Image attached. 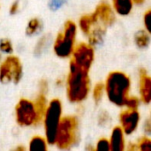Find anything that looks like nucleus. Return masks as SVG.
<instances>
[{"instance_id":"nucleus-15","label":"nucleus","mask_w":151,"mask_h":151,"mask_svg":"<svg viewBox=\"0 0 151 151\" xmlns=\"http://www.w3.org/2000/svg\"><path fill=\"white\" fill-rule=\"evenodd\" d=\"M150 34L145 29L138 31L134 35V42L139 49H146L150 43Z\"/></svg>"},{"instance_id":"nucleus-10","label":"nucleus","mask_w":151,"mask_h":151,"mask_svg":"<svg viewBox=\"0 0 151 151\" xmlns=\"http://www.w3.org/2000/svg\"><path fill=\"white\" fill-rule=\"evenodd\" d=\"M121 129L126 134H132L138 127L140 114L137 110H125L120 113Z\"/></svg>"},{"instance_id":"nucleus-1","label":"nucleus","mask_w":151,"mask_h":151,"mask_svg":"<svg viewBox=\"0 0 151 151\" xmlns=\"http://www.w3.org/2000/svg\"><path fill=\"white\" fill-rule=\"evenodd\" d=\"M104 85L109 101L119 107L125 106L130 96V77L121 71H113L108 74Z\"/></svg>"},{"instance_id":"nucleus-16","label":"nucleus","mask_w":151,"mask_h":151,"mask_svg":"<svg viewBox=\"0 0 151 151\" xmlns=\"http://www.w3.org/2000/svg\"><path fill=\"white\" fill-rule=\"evenodd\" d=\"M42 21L38 18H33L29 19V21L27 24L26 34L29 36L35 35L40 33V31L42 30Z\"/></svg>"},{"instance_id":"nucleus-11","label":"nucleus","mask_w":151,"mask_h":151,"mask_svg":"<svg viewBox=\"0 0 151 151\" xmlns=\"http://www.w3.org/2000/svg\"><path fill=\"white\" fill-rule=\"evenodd\" d=\"M139 87L141 100L149 104L151 100V78L145 69L139 72Z\"/></svg>"},{"instance_id":"nucleus-22","label":"nucleus","mask_w":151,"mask_h":151,"mask_svg":"<svg viewBox=\"0 0 151 151\" xmlns=\"http://www.w3.org/2000/svg\"><path fill=\"white\" fill-rule=\"evenodd\" d=\"M139 99L135 96H129L125 106L129 110H137L139 106Z\"/></svg>"},{"instance_id":"nucleus-27","label":"nucleus","mask_w":151,"mask_h":151,"mask_svg":"<svg viewBox=\"0 0 151 151\" xmlns=\"http://www.w3.org/2000/svg\"><path fill=\"white\" fill-rule=\"evenodd\" d=\"M13 151H26V149L23 146H19V147H17Z\"/></svg>"},{"instance_id":"nucleus-24","label":"nucleus","mask_w":151,"mask_h":151,"mask_svg":"<svg viewBox=\"0 0 151 151\" xmlns=\"http://www.w3.org/2000/svg\"><path fill=\"white\" fill-rule=\"evenodd\" d=\"M93 151H109V141L105 138L100 139Z\"/></svg>"},{"instance_id":"nucleus-4","label":"nucleus","mask_w":151,"mask_h":151,"mask_svg":"<svg viewBox=\"0 0 151 151\" xmlns=\"http://www.w3.org/2000/svg\"><path fill=\"white\" fill-rule=\"evenodd\" d=\"M79 140V122L73 116L61 119L58 128L55 144L62 150H67L74 146Z\"/></svg>"},{"instance_id":"nucleus-23","label":"nucleus","mask_w":151,"mask_h":151,"mask_svg":"<svg viewBox=\"0 0 151 151\" xmlns=\"http://www.w3.org/2000/svg\"><path fill=\"white\" fill-rule=\"evenodd\" d=\"M143 25H144V29L150 34L151 32V10L149 9L144 12L143 15Z\"/></svg>"},{"instance_id":"nucleus-3","label":"nucleus","mask_w":151,"mask_h":151,"mask_svg":"<svg viewBox=\"0 0 151 151\" xmlns=\"http://www.w3.org/2000/svg\"><path fill=\"white\" fill-rule=\"evenodd\" d=\"M78 27L73 20H67L53 42V51L59 58H70L77 42Z\"/></svg>"},{"instance_id":"nucleus-25","label":"nucleus","mask_w":151,"mask_h":151,"mask_svg":"<svg viewBox=\"0 0 151 151\" xmlns=\"http://www.w3.org/2000/svg\"><path fill=\"white\" fill-rule=\"evenodd\" d=\"M19 9H20L19 1V0H16V1H14V2L11 4V6H10V8H9V12H10L11 14L14 15V14H16V13L19 12Z\"/></svg>"},{"instance_id":"nucleus-13","label":"nucleus","mask_w":151,"mask_h":151,"mask_svg":"<svg viewBox=\"0 0 151 151\" xmlns=\"http://www.w3.org/2000/svg\"><path fill=\"white\" fill-rule=\"evenodd\" d=\"M113 11L119 16H128L134 9L133 0H111V4Z\"/></svg>"},{"instance_id":"nucleus-12","label":"nucleus","mask_w":151,"mask_h":151,"mask_svg":"<svg viewBox=\"0 0 151 151\" xmlns=\"http://www.w3.org/2000/svg\"><path fill=\"white\" fill-rule=\"evenodd\" d=\"M109 151H125L124 133L119 127L113 128L109 141Z\"/></svg>"},{"instance_id":"nucleus-8","label":"nucleus","mask_w":151,"mask_h":151,"mask_svg":"<svg viewBox=\"0 0 151 151\" xmlns=\"http://www.w3.org/2000/svg\"><path fill=\"white\" fill-rule=\"evenodd\" d=\"M16 120L19 126L30 127L39 124L42 119L38 115L34 102L22 98L16 105Z\"/></svg>"},{"instance_id":"nucleus-21","label":"nucleus","mask_w":151,"mask_h":151,"mask_svg":"<svg viewBox=\"0 0 151 151\" xmlns=\"http://www.w3.org/2000/svg\"><path fill=\"white\" fill-rule=\"evenodd\" d=\"M50 42V38L48 36H42V38H40V40L37 42L35 48V52L36 55H40L42 54L44 50L47 48L48 44Z\"/></svg>"},{"instance_id":"nucleus-28","label":"nucleus","mask_w":151,"mask_h":151,"mask_svg":"<svg viewBox=\"0 0 151 151\" xmlns=\"http://www.w3.org/2000/svg\"><path fill=\"white\" fill-rule=\"evenodd\" d=\"M150 121H148V122H147V127H150ZM148 132H150V129H149V128H148Z\"/></svg>"},{"instance_id":"nucleus-29","label":"nucleus","mask_w":151,"mask_h":151,"mask_svg":"<svg viewBox=\"0 0 151 151\" xmlns=\"http://www.w3.org/2000/svg\"><path fill=\"white\" fill-rule=\"evenodd\" d=\"M1 61H2V53L0 52V63H1Z\"/></svg>"},{"instance_id":"nucleus-7","label":"nucleus","mask_w":151,"mask_h":151,"mask_svg":"<svg viewBox=\"0 0 151 151\" xmlns=\"http://www.w3.org/2000/svg\"><path fill=\"white\" fill-rule=\"evenodd\" d=\"M95 60V50L88 42L76 43L70 58V63L75 66L88 71Z\"/></svg>"},{"instance_id":"nucleus-18","label":"nucleus","mask_w":151,"mask_h":151,"mask_svg":"<svg viewBox=\"0 0 151 151\" xmlns=\"http://www.w3.org/2000/svg\"><path fill=\"white\" fill-rule=\"evenodd\" d=\"M0 52L2 54H5V55H12L13 52V46L12 42L7 39V38H4L0 40Z\"/></svg>"},{"instance_id":"nucleus-2","label":"nucleus","mask_w":151,"mask_h":151,"mask_svg":"<svg viewBox=\"0 0 151 151\" xmlns=\"http://www.w3.org/2000/svg\"><path fill=\"white\" fill-rule=\"evenodd\" d=\"M90 91L89 72L81 69L74 65H69V73L66 78V95L72 103L84 101Z\"/></svg>"},{"instance_id":"nucleus-17","label":"nucleus","mask_w":151,"mask_h":151,"mask_svg":"<svg viewBox=\"0 0 151 151\" xmlns=\"http://www.w3.org/2000/svg\"><path fill=\"white\" fill-rule=\"evenodd\" d=\"M29 151H48L47 142L41 136H35L29 142Z\"/></svg>"},{"instance_id":"nucleus-20","label":"nucleus","mask_w":151,"mask_h":151,"mask_svg":"<svg viewBox=\"0 0 151 151\" xmlns=\"http://www.w3.org/2000/svg\"><path fill=\"white\" fill-rule=\"evenodd\" d=\"M135 146L136 151H151V142L148 137L141 138L137 142Z\"/></svg>"},{"instance_id":"nucleus-14","label":"nucleus","mask_w":151,"mask_h":151,"mask_svg":"<svg viewBox=\"0 0 151 151\" xmlns=\"http://www.w3.org/2000/svg\"><path fill=\"white\" fill-rule=\"evenodd\" d=\"M95 23H96V19H95L93 13L84 14L83 16H81L80 18L77 27H78V29H80L81 31V33L85 36H87L89 34V32L91 31Z\"/></svg>"},{"instance_id":"nucleus-5","label":"nucleus","mask_w":151,"mask_h":151,"mask_svg":"<svg viewBox=\"0 0 151 151\" xmlns=\"http://www.w3.org/2000/svg\"><path fill=\"white\" fill-rule=\"evenodd\" d=\"M62 119V104L59 99H52L47 106L43 119L47 143L55 144L56 135Z\"/></svg>"},{"instance_id":"nucleus-9","label":"nucleus","mask_w":151,"mask_h":151,"mask_svg":"<svg viewBox=\"0 0 151 151\" xmlns=\"http://www.w3.org/2000/svg\"><path fill=\"white\" fill-rule=\"evenodd\" d=\"M92 13L95 16L96 21L107 28L112 26L116 21L115 12L113 11L111 4L105 1L101 2L99 4H97V6Z\"/></svg>"},{"instance_id":"nucleus-6","label":"nucleus","mask_w":151,"mask_h":151,"mask_svg":"<svg viewBox=\"0 0 151 151\" xmlns=\"http://www.w3.org/2000/svg\"><path fill=\"white\" fill-rule=\"evenodd\" d=\"M23 75L20 59L14 55H8L0 63V81L2 83H18Z\"/></svg>"},{"instance_id":"nucleus-19","label":"nucleus","mask_w":151,"mask_h":151,"mask_svg":"<svg viewBox=\"0 0 151 151\" xmlns=\"http://www.w3.org/2000/svg\"><path fill=\"white\" fill-rule=\"evenodd\" d=\"M104 94V85L102 82H98L95 85L93 88V98L95 102L99 103L101 99L103 98V96Z\"/></svg>"},{"instance_id":"nucleus-26","label":"nucleus","mask_w":151,"mask_h":151,"mask_svg":"<svg viewBox=\"0 0 151 151\" xmlns=\"http://www.w3.org/2000/svg\"><path fill=\"white\" fill-rule=\"evenodd\" d=\"M133 2L134 4H142L145 2V0H133Z\"/></svg>"}]
</instances>
